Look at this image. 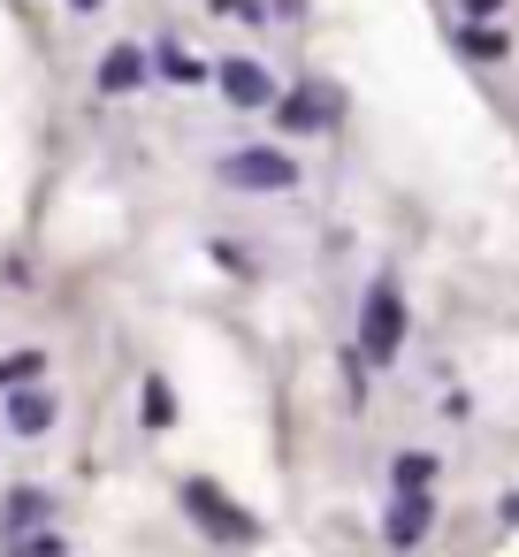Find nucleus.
<instances>
[{
	"label": "nucleus",
	"mask_w": 519,
	"mask_h": 557,
	"mask_svg": "<svg viewBox=\"0 0 519 557\" xmlns=\"http://www.w3.org/2000/svg\"><path fill=\"white\" fill-rule=\"evenodd\" d=\"M397 344H405V290L382 275V283L367 290V313H359V359H367V367H390Z\"/></svg>",
	"instance_id": "nucleus-1"
},
{
	"label": "nucleus",
	"mask_w": 519,
	"mask_h": 557,
	"mask_svg": "<svg viewBox=\"0 0 519 557\" xmlns=\"http://www.w3.org/2000/svg\"><path fill=\"white\" fill-rule=\"evenodd\" d=\"M184 511H191L214 542H260V519H252L245 504H230L222 488H207V481H184Z\"/></svg>",
	"instance_id": "nucleus-2"
},
{
	"label": "nucleus",
	"mask_w": 519,
	"mask_h": 557,
	"mask_svg": "<svg viewBox=\"0 0 519 557\" xmlns=\"http://www.w3.org/2000/svg\"><path fill=\"white\" fill-rule=\"evenodd\" d=\"M222 176H230L237 191H291V184H298V161H291V153H268V146H245V153L222 161Z\"/></svg>",
	"instance_id": "nucleus-3"
},
{
	"label": "nucleus",
	"mask_w": 519,
	"mask_h": 557,
	"mask_svg": "<svg viewBox=\"0 0 519 557\" xmlns=\"http://www.w3.org/2000/svg\"><path fill=\"white\" fill-rule=\"evenodd\" d=\"M428 527H435L428 488H397V504H390V519H382V542H390V549H420Z\"/></svg>",
	"instance_id": "nucleus-4"
},
{
	"label": "nucleus",
	"mask_w": 519,
	"mask_h": 557,
	"mask_svg": "<svg viewBox=\"0 0 519 557\" xmlns=\"http://www.w3.org/2000/svg\"><path fill=\"white\" fill-rule=\"evenodd\" d=\"M138 85H146V54H138V47H108V54H100V92L123 100V92H138Z\"/></svg>",
	"instance_id": "nucleus-5"
},
{
	"label": "nucleus",
	"mask_w": 519,
	"mask_h": 557,
	"mask_svg": "<svg viewBox=\"0 0 519 557\" xmlns=\"http://www.w3.org/2000/svg\"><path fill=\"white\" fill-rule=\"evenodd\" d=\"M222 92H230L237 108H268V100H275V85H268L260 62H222Z\"/></svg>",
	"instance_id": "nucleus-6"
},
{
	"label": "nucleus",
	"mask_w": 519,
	"mask_h": 557,
	"mask_svg": "<svg viewBox=\"0 0 519 557\" xmlns=\"http://www.w3.org/2000/svg\"><path fill=\"white\" fill-rule=\"evenodd\" d=\"M9 428H16V435H47V428H54V397L16 382V397H9Z\"/></svg>",
	"instance_id": "nucleus-7"
},
{
	"label": "nucleus",
	"mask_w": 519,
	"mask_h": 557,
	"mask_svg": "<svg viewBox=\"0 0 519 557\" xmlns=\"http://www.w3.org/2000/svg\"><path fill=\"white\" fill-rule=\"evenodd\" d=\"M39 519H47V496H39V488H16L9 504H0V534H9V542H16V534H32Z\"/></svg>",
	"instance_id": "nucleus-8"
},
{
	"label": "nucleus",
	"mask_w": 519,
	"mask_h": 557,
	"mask_svg": "<svg viewBox=\"0 0 519 557\" xmlns=\"http://www.w3.org/2000/svg\"><path fill=\"white\" fill-rule=\"evenodd\" d=\"M275 123H283V131H321V123H329V100H313V92H291V100L275 108Z\"/></svg>",
	"instance_id": "nucleus-9"
},
{
	"label": "nucleus",
	"mask_w": 519,
	"mask_h": 557,
	"mask_svg": "<svg viewBox=\"0 0 519 557\" xmlns=\"http://www.w3.org/2000/svg\"><path fill=\"white\" fill-rule=\"evenodd\" d=\"M47 374V351H9L0 359V389H16V382H39Z\"/></svg>",
	"instance_id": "nucleus-10"
},
{
	"label": "nucleus",
	"mask_w": 519,
	"mask_h": 557,
	"mask_svg": "<svg viewBox=\"0 0 519 557\" xmlns=\"http://www.w3.org/2000/svg\"><path fill=\"white\" fill-rule=\"evenodd\" d=\"M390 481H397V488H428V481H435V458H428V450H405V458L390 466Z\"/></svg>",
	"instance_id": "nucleus-11"
},
{
	"label": "nucleus",
	"mask_w": 519,
	"mask_h": 557,
	"mask_svg": "<svg viewBox=\"0 0 519 557\" xmlns=\"http://www.w3.org/2000/svg\"><path fill=\"white\" fill-rule=\"evenodd\" d=\"M169 420H176V397H169V382L153 374V382H146V428H169Z\"/></svg>",
	"instance_id": "nucleus-12"
},
{
	"label": "nucleus",
	"mask_w": 519,
	"mask_h": 557,
	"mask_svg": "<svg viewBox=\"0 0 519 557\" xmlns=\"http://www.w3.org/2000/svg\"><path fill=\"white\" fill-rule=\"evenodd\" d=\"M9 549H24V557H62V549H70V542H62V534H54V527H32V534H16V542H9Z\"/></svg>",
	"instance_id": "nucleus-13"
},
{
	"label": "nucleus",
	"mask_w": 519,
	"mask_h": 557,
	"mask_svg": "<svg viewBox=\"0 0 519 557\" xmlns=\"http://www.w3.org/2000/svg\"><path fill=\"white\" fill-rule=\"evenodd\" d=\"M458 47H466L473 62H504V39H496V32H473V24H466V39H458Z\"/></svg>",
	"instance_id": "nucleus-14"
},
{
	"label": "nucleus",
	"mask_w": 519,
	"mask_h": 557,
	"mask_svg": "<svg viewBox=\"0 0 519 557\" xmlns=\"http://www.w3.org/2000/svg\"><path fill=\"white\" fill-rule=\"evenodd\" d=\"M161 70H169L176 85H199V77H207V70H199V62H191L184 47H161Z\"/></svg>",
	"instance_id": "nucleus-15"
},
{
	"label": "nucleus",
	"mask_w": 519,
	"mask_h": 557,
	"mask_svg": "<svg viewBox=\"0 0 519 557\" xmlns=\"http://www.w3.org/2000/svg\"><path fill=\"white\" fill-rule=\"evenodd\" d=\"M214 9H237V16H260V0H214Z\"/></svg>",
	"instance_id": "nucleus-16"
},
{
	"label": "nucleus",
	"mask_w": 519,
	"mask_h": 557,
	"mask_svg": "<svg viewBox=\"0 0 519 557\" xmlns=\"http://www.w3.org/2000/svg\"><path fill=\"white\" fill-rule=\"evenodd\" d=\"M504 9V0H466V16H496Z\"/></svg>",
	"instance_id": "nucleus-17"
},
{
	"label": "nucleus",
	"mask_w": 519,
	"mask_h": 557,
	"mask_svg": "<svg viewBox=\"0 0 519 557\" xmlns=\"http://www.w3.org/2000/svg\"><path fill=\"white\" fill-rule=\"evenodd\" d=\"M70 9H100V0H70Z\"/></svg>",
	"instance_id": "nucleus-18"
}]
</instances>
